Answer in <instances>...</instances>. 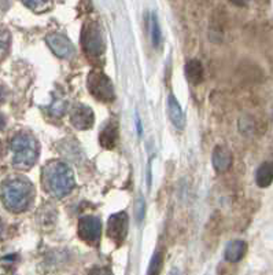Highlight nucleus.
Returning a JSON list of instances; mask_svg holds the SVG:
<instances>
[{
    "mask_svg": "<svg viewBox=\"0 0 273 275\" xmlns=\"http://www.w3.org/2000/svg\"><path fill=\"white\" fill-rule=\"evenodd\" d=\"M25 6H28V7L33 8V10H35L36 7H40V8L48 7L50 4H48V3H44V1H36V3H35V1H29V3H25Z\"/></svg>",
    "mask_w": 273,
    "mask_h": 275,
    "instance_id": "412c9836",
    "label": "nucleus"
},
{
    "mask_svg": "<svg viewBox=\"0 0 273 275\" xmlns=\"http://www.w3.org/2000/svg\"><path fill=\"white\" fill-rule=\"evenodd\" d=\"M168 115H169L172 124L177 130H183L186 127V115H184L177 99L174 98V95H169V98H168Z\"/></svg>",
    "mask_w": 273,
    "mask_h": 275,
    "instance_id": "f8f14e48",
    "label": "nucleus"
},
{
    "mask_svg": "<svg viewBox=\"0 0 273 275\" xmlns=\"http://www.w3.org/2000/svg\"><path fill=\"white\" fill-rule=\"evenodd\" d=\"M89 275H113V273L106 267H96L94 270H91Z\"/></svg>",
    "mask_w": 273,
    "mask_h": 275,
    "instance_id": "aec40b11",
    "label": "nucleus"
},
{
    "mask_svg": "<svg viewBox=\"0 0 273 275\" xmlns=\"http://www.w3.org/2000/svg\"><path fill=\"white\" fill-rule=\"evenodd\" d=\"M81 46L89 59L101 58L105 54L106 46L102 36V30L95 21H86L83 26L81 33Z\"/></svg>",
    "mask_w": 273,
    "mask_h": 275,
    "instance_id": "20e7f679",
    "label": "nucleus"
},
{
    "mask_svg": "<svg viewBox=\"0 0 273 275\" xmlns=\"http://www.w3.org/2000/svg\"><path fill=\"white\" fill-rule=\"evenodd\" d=\"M135 213H136V220L137 222H142L146 216V201H144L143 196H139L136 200V209H135Z\"/></svg>",
    "mask_w": 273,
    "mask_h": 275,
    "instance_id": "6ab92c4d",
    "label": "nucleus"
},
{
    "mask_svg": "<svg viewBox=\"0 0 273 275\" xmlns=\"http://www.w3.org/2000/svg\"><path fill=\"white\" fill-rule=\"evenodd\" d=\"M247 252V244L242 239H235V241H231L228 245L225 246V251H224V259L228 261V263H239L243 257L246 256Z\"/></svg>",
    "mask_w": 273,
    "mask_h": 275,
    "instance_id": "9b49d317",
    "label": "nucleus"
},
{
    "mask_svg": "<svg viewBox=\"0 0 273 275\" xmlns=\"http://www.w3.org/2000/svg\"><path fill=\"white\" fill-rule=\"evenodd\" d=\"M10 46V33L7 30L0 29V57H4Z\"/></svg>",
    "mask_w": 273,
    "mask_h": 275,
    "instance_id": "a211bd4d",
    "label": "nucleus"
},
{
    "mask_svg": "<svg viewBox=\"0 0 273 275\" xmlns=\"http://www.w3.org/2000/svg\"><path fill=\"white\" fill-rule=\"evenodd\" d=\"M118 138V132H117V125L113 123L107 124L103 130H102L101 135H99V142L103 147L106 149H113Z\"/></svg>",
    "mask_w": 273,
    "mask_h": 275,
    "instance_id": "2eb2a0df",
    "label": "nucleus"
},
{
    "mask_svg": "<svg viewBox=\"0 0 273 275\" xmlns=\"http://www.w3.org/2000/svg\"><path fill=\"white\" fill-rule=\"evenodd\" d=\"M11 150H13V164L17 168L28 169L33 167L39 157V145L33 135L28 132L17 134L11 140Z\"/></svg>",
    "mask_w": 273,
    "mask_h": 275,
    "instance_id": "7ed1b4c3",
    "label": "nucleus"
},
{
    "mask_svg": "<svg viewBox=\"0 0 273 275\" xmlns=\"http://www.w3.org/2000/svg\"><path fill=\"white\" fill-rule=\"evenodd\" d=\"M162 264H164V254L162 252H155L151 257L147 275H159L162 271Z\"/></svg>",
    "mask_w": 273,
    "mask_h": 275,
    "instance_id": "f3484780",
    "label": "nucleus"
},
{
    "mask_svg": "<svg viewBox=\"0 0 273 275\" xmlns=\"http://www.w3.org/2000/svg\"><path fill=\"white\" fill-rule=\"evenodd\" d=\"M79 235L89 245H96L102 237V222L95 216H84L79 222Z\"/></svg>",
    "mask_w": 273,
    "mask_h": 275,
    "instance_id": "423d86ee",
    "label": "nucleus"
},
{
    "mask_svg": "<svg viewBox=\"0 0 273 275\" xmlns=\"http://www.w3.org/2000/svg\"><path fill=\"white\" fill-rule=\"evenodd\" d=\"M186 76L192 84H199L203 80L205 72H203V66L198 59H191L188 61L186 65Z\"/></svg>",
    "mask_w": 273,
    "mask_h": 275,
    "instance_id": "4468645a",
    "label": "nucleus"
},
{
    "mask_svg": "<svg viewBox=\"0 0 273 275\" xmlns=\"http://www.w3.org/2000/svg\"><path fill=\"white\" fill-rule=\"evenodd\" d=\"M70 120H72V124L76 128H79V130H89L95 121L94 112L91 110V108L79 103V105H76L73 108Z\"/></svg>",
    "mask_w": 273,
    "mask_h": 275,
    "instance_id": "1a4fd4ad",
    "label": "nucleus"
},
{
    "mask_svg": "<svg viewBox=\"0 0 273 275\" xmlns=\"http://www.w3.org/2000/svg\"><path fill=\"white\" fill-rule=\"evenodd\" d=\"M4 124H6V121H4V117L0 115V130H1L3 127H4Z\"/></svg>",
    "mask_w": 273,
    "mask_h": 275,
    "instance_id": "b1692460",
    "label": "nucleus"
},
{
    "mask_svg": "<svg viewBox=\"0 0 273 275\" xmlns=\"http://www.w3.org/2000/svg\"><path fill=\"white\" fill-rule=\"evenodd\" d=\"M86 86L92 96L101 102H113L115 99V91L113 83L107 76L99 70H92L88 74Z\"/></svg>",
    "mask_w": 273,
    "mask_h": 275,
    "instance_id": "39448f33",
    "label": "nucleus"
},
{
    "mask_svg": "<svg viewBox=\"0 0 273 275\" xmlns=\"http://www.w3.org/2000/svg\"><path fill=\"white\" fill-rule=\"evenodd\" d=\"M35 196L32 183L20 176H13L1 184V200L11 212H23L29 208Z\"/></svg>",
    "mask_w": 273,
    "mask_h": 275,
    "instance_id": "f03ea898",
    "label": "nucleus"
},
{
    "mask_svg": "<svg viewBox=\"0 0 273 275\" xmlns=\"http://www.w3.org/2000/svg\"><path fill=\"white\" fill-rule=\"evenodd\" d=\"M224 275H230V274H227V273H225V274H224Z\"/></svg>",
    "mask_w": 273,
    "mask_h": 275,
    "instance_id": "393cba45",
    "label": "nucleus"
},
{
    "mask_svg": "<svg viewBox=\"0 0 273 275\" xmlns=\"http://www.w3.org/2000/svg\"><path fill=\"white\" fill-rule=\"evenodd\" d=\"M129 219L125 212H118L111 215L107 222V235L115 244H121L128 235Z\"/></svg>",
    "mask_w": 273,
    "mask_h": 275,
    "instance_id": "0eeeda50",
    "label": "nucleus"
},
{
    "mask_svg": "<svg viewBox=\"0 0 273 275\" xmlns=\"http://www.w3.org/2000/svg\"><path fill=\"white\" fill-rule=\"evenodd\" d=\"M150 39L151 43L154 47H158L161 43V28H159L158 17L155 13L151 14V21H150Z\"/></svg>",
    "mask_w": 273,
    "mask_h": 275,
    "instance_id": "dca6fc26",
    "label": "nucleus"
},
{
    "mask_svg": "<svg viewBox=\"0 0 273 275\" xmlns=\"http://www.w3.org/2000/svg\"><path fill=\"white\" fill-rule=\"evenodd\" d=\"M211 162H213V167L217 172H220V174L227 172L232 165V153L225 146H217L213 150Z\"/></svg>",
    "mask_w": 273,
    "mask_h": 275,
    "instance_id": "9d476101",
    "label": "nucleus"
},
{
    "mask_svg": "<svg viewBox=\"0 0 273 275\" xmlns=\"http://www.w3.org/2000/svg\"><path fill=\"white\" fill-rule=\"evenodd\" d=\"M47 44L51 48V51L59 57V58H70L74 55V47L72 42L61 33H51L45 37Z\"/></svg>",
    "mask_w": 273,
    "mask_h": 275,
    "instance_id": "6e6552de",
    "label": "nucleus"
},
{
    "mask_svg": "<svg viewBox=\"0 0 273 275\" xmlns=\"http://www.w3.org/2000/svg\"><path fill=\"white\" fill-rule=\"evenodd\" d=\"M43 186L55 198H63L74 187L72 168L62 161H51L43 168Z\"/></svg>",
    "mask_w": 273,
    "mask_h": 275,
    "instance_id": "f257e3e1",
    "label": "nucleus"
},
{
    "mask_svg": "<svg viewBox=\"0 0 273 275\" xmlns=\"http://www.w3.org/2000/svg\"><path fill=\"white\" fill-rule=\"evenodd\" d=\"M168 275H181V273H180V270L177 267H173Z\"/></svg>",
    "mask_w": 273,
    "mask_h": 275,
    "instance_id": "5701e85b",
    "label": "nucleus"
},
{
    "mask_svg": "<svg viewBox=\"0 0 273 275\" xmlns=\"http://www.w3.org/2000/svg\"><path fill=\"white\" fill-rule=\"evenodd\" d=\"M136 127H137V131H139L137 134L142 135V132H143V130H142V123H140V118H137V117H136Z\"/></svg>",
    "mask_w": 273,
    "mask_h": 275,
    "instance_id": "4be33fe9",
    "label": "nucleus"
},
{
    "mask_svg": "<svg viewBox=\"0 0 273 275\" xmlns=\"http://www.w3.org/2000/svg\"><path fill=\"white\" fill-rule=\"evenodd\" d=\"M255 183L261 188L269 187L273 183V162L266 161L261 164L255 172Z\"/></svg>",
    "mask_w": 273,
    "mask_h": 275,
    "instance_id": "ddd939ff",
    "label": "nucleus"
}]
</instances>
